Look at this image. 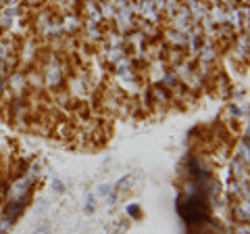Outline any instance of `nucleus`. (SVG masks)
Returning a JSON list of instances; mask_svg holds the SVG:
<instances>
[]
</instances>
